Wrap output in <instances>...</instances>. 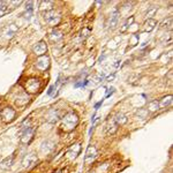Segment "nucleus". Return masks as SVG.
Listing matches in <instances>:
<instances>
[{"mask_svg": "<svg viewBox=\"0 0 173 173\" xmlns=\"http://www.w3.org/2000/svg\"><path fill=\"white\" fill-rule=\"evenodd\" d=\"M78 124V117L75 112H68L61 121V129L65 132H71L73 131Z\"/></svg>", "mask_w": 173, "mask_h": 173, "instance_id": "1", "label": "nucleus"}, {"mask_svg": "<svg viewBox=\"0 0 173 173\" xmlns=\"http://www.w3.org/2000/svg\"><path fill=\"white\" fill-rule=\"evenodd\" d=\"M44 20H45V22L49 25H51V27H56V25H58L59 23H60L61 15L59 12H57L53 9V11H50V12H47V13H45V15H44Z\"/></svg>", "mask_w": 173, "mask_h": 173, "instance_id": "2", "label": "nucleus"}, {"mask_svg": "<svg viewBox=\"0 0 173 173\" xmlns=\"http://www.w3.org/2000/svg\"><path fill=\"white\" fill-rule=\"evenodd\" d=\"M24 89L25 91L29 92V94H37L41 89V82H39L38 78H28L24 82Z\"/></svg>", "mask_w": 173, "mask_h": 173, "instance_id": "3", "label": "nucleus"}, {"mask_svg": "<svg viewBox=\"0 0 173 173\" xmlns=\"http://www.w3.org/2000/svg\"><path fill=\"white\" fill-rule=\"evenodd\" d=\"M15 116H16V112H15L14 109H12L11 106H7V107H4L0 112V117H1V120L8 124V122H12V121L15 119Z\"/></svg>", "mask_w": 173, "mask_h": 173, "instance_id": "4", "label": "nucleus"}, {"mask_svg": "<svg viewBox=\"0 0 173 173\" xmlns=\"http://www.w3.org/2000/svg\"><path fill=\"white\" fill-rule=\"evenodd\" d=\"M37 160H38V157H37L36 154H34V152L28 154V155L24 156V158L22 160V166H23L24 169H29V167H31L32 165H35Z\"/></svg>", "mask_w": 173, "mask_h": 173, "instance_id": "5", "label": "nucleus"}, {"mask_svg": "<svg viewBox=\"0 0 173 173\" xmlns=\"http://www.w3.org/2000/svg\"><path fill=\"white\" fill-rule=\"evenodd\" d=\"M47 51V46H46V43L44 41H41V42L36 43L34 47H32V52L35 53L37 57H42L44 56Z\"/></svg>", "mask_w": 173, "mask_h": 173, "instance_id": "6", "label": "nucleus"}, {"mask_svg": "<svg viewBox=\"0 0 173 173\" xmlns=\"http://www.w3.org/2000/svg\"><path fill=\"white\" fill-rule=\"evenodd\" d=\"M36 67H37V69H39V71H46L47 68L50 67V58L47 56H42L39 57L38 59H37V61H36Z\"/></svg>", "mask_w": 173, "mask_h": 173, "instance_id": "7", "label": "nucleus"}, {"mask_svg": "<svg viewBox=\"0 0 173 173\" xmlns=\"http://www.w3.org/2000/svg\"><path fill=\"white\" fill-rule=\"evenodd\" d=\"M34 134H35L34 128L27 127L21 136V143H23V144H29V143L31 142L32 138H34Z\"/></svg>", "mask_w": 173, "mask_h": 173, "instance_id": "8", "label": "nucleus"}, {"mask_svg": "<svg viewBox=\"0 0 173 173\" xmlns=\"http://www.w3.org/2000/svg\"><path fill=\"white\" fill-rule=\"evenodd\" d=\"M98 155V151L96 149L95 145H89L87 151H85V156H84V162L85 163H89V162H92L94 159L97 157Z\"/></svg>", "mask_w": 173, "mask_h": 173, "instance_id": "9", "label": "nucleus"}, {"mask_svg": "<svg viewBox=\"0 0 173 173\" xmlns=\"http://www.w3.org/2000/svg\"><path fill=\"white\" fill-rule=\"evenodd\" d=\"M118 128H119V126H118L117 122L114 121V119L109 120L107 121V124H106V126H105L106 135H107V136H112V135H114L116 133H117Z\"/></svg>", "mask_w": 173, "mask_h": 173, "instance_id": "10", "label": "nucleus"}, {"mask_svg": "<svg viewBox=\"0 0 173 173\" xmlns=\"http://www.w3.org/2000/svg\"><path fill=\"white\" fill-rule=\"evenodd\" d=\"M18 30H19V27L16 24H14V23H13V24H9L7 28L5 29L4 36L6 38H12V37L18 32Z\"/></svg>", "mask_w": 173, "mask_h": 173, "instance_id": "11", "label": "nucleus"}, {"mask_svg": "<svg viewBox=\"0 0 173 173\" xmlns=\"http://www.w3.org/2000/svg\"><path fill=\"white\" fill-rule=\"evenodd\" d=\"M118 19H119V9H114L112 14L110 15V19H109V28L113 29L116 28V25L118 23Z\"/></svg>", "mask_w": 173, "mask_h": 173, "instance_id": "12", "label": "nucleus"}, {"mask_svg": "<svg viewBox=\"0 0 173 173\" xmlns=\"http://www.w3.org/2000/svg\"><path fill=\"white\" fill-rule=\"evenodd\" d=\"M156 25H157L156 20H154V19L147 20V21L144 22V24H143V31L144 32H151L152 30L156 28Z\"/></svg>", "mask_w": 173, "mask_h": 173, "instance_id": "13", "label": "nucleus"}, {"mask_svg": "<svg viewBox=\"0 0 173 173\" xmlns=\"http://www.w3.org/2000/svg\"><path fill=\"white\" fill-rule=\"evenodd\" d=\"M81 152V144H75L68 150V157L71 159H75Z\"/></svg>", "mask_w": 173, "mask_h": 173, "instance_id": "14", "label": "nucleus"}, {"mask_svg": "<svg viewBox=\"0 0 173 173\" xmlns=\"http://www.w3.org/2000/svg\"><path fill=\"white\" fill-rule=\"evenodd\" d=\"M172 96L169 95V96H165L163 97L160 100H158L159 103V109H165V107H169L171 104H172Z\"/></svg>", "mask_w": 173, "mask_h": 173, "instance_id": "15", "label": "nucleus"}, {"mask_svg": "<svg viewBox=\"0 0 173 173\" xmlns=\"http://www.w3.org/2000/svg\"><path fill=\"white\" fill-rule=\"evenodd\" d=\"M53 149H54V143L51 141H44L42 143V147H41V150L44 154H49V152L52 151Z\"/></svg>", "mask_w": 173, "mask_h": 173, "instance_id": "16", "label": "nucleus"}, {"mask_svg": "<svg viewBox=\"0 0 173 173\" xmlns=\"http://www.w3.org/2000/svg\"><path fill=\"white\" fill-rule=\"evenodd\" d=\"M53 6H54V3H52V1H42L39 4V9L47 13L50 11H53Z\"/></svg>", "mask_w": 173, "mask_h": 173, "instance_id": "17", "label": "nucleus"}, {"mask_svg": "<svg viewBox=\"0 0 173 173\" xmlns=\"http://www.w3.org/2000/svg\"><path fill=\"white\" fill-rule=\"evenodd\" d=\"M62 32L60 30H58V29H53L52 31L50 32V39L52 41V42H58V41H60L62 38Z\"/></svg>", "mask_w": 173, "mask_h": 173, "instance_id": "18", "label": "nucleus"}, {"mask_svg": "<svg viewBox=\"0 0 173 173\" xmlns=\"http://www.w3.org/2000/svg\"><path fill=\"white\" fill-rule=\"evenodd\" d=\"M114 119V121L117 122L118 126H122V125H125L126 122H127V117H126V114H124V113H117L116 114V117L113 118Z\"/></svg>", "mask_w": 173, "mask_h": 173, "instance_id": "19", "label": "nucleus"}, {"mask_svg": "<svg viewBox=\"0 0 173 173\" xmlns=\"http://www.w3.org/2000/svg\"><path fill=\"white\" fill-rule=\"evenodd\" d=\"M28 102H29V97H28V95H25L24 92H23V94H21V95H20V97H18V98H16V104H18L19 106L27 105V104H28Z\"/></svg>", "mask_w": 173, "mask_h": 173, "instance_id": "20", "label": "nucleus"}, {"mask_svg": "<svg viewBox=\"0 0 173 173\" xmlns=\"http://www.w3.org/2000/svg\"><path fill=\"white\" fill-rule=\"evenodd\" d=\"M13 162H14V155L9 156V157H7V158H5L3 162H1V164H0V166L3 167V169H8V167H11L12 165H13Z\"/></svg>", "mask_w": 173, "mask_h": 173, "instance_id": "21", "label": "nucleus"}, {"mask_svg": "<svg viewBox=\"0 0 173 173\" xmlns=\"http://www.w3.org/2000/svg\"><path fill=\"white\" fill-rule=\"evenodd\" d=\"M133 22H134V16H131L129 19H127V20H126V22H125L124 24H122V27L120 28V32H121V34H124V32L127 31L128 28H129V27L133 24Z\"/></svg>", "mask_w": 173, "mask_h": 173, "instance_id": "22", "label": "nucleus"}, {"mask_svg": "<svg viewBox=\"0 0 173 173\" xmlns=\"http://www.w3.org/2000/svg\"><path fill=\"white\" fill-rule=\"evenodd\" d=\"M148 111H150V112H156V111H158L159 109V103L158 100L156 99V100H151L150 103H148Z\"/></svg>", "mask_w": 173, "mask_h": 173, "instance_id": "23", "label": "nucleus"}, {"mask_svg": "<svg viewBox=\"0 0 173 173\" xmlns=\"http://www.w3.org/2000/svg\"><path fill=\"white\" fill-rule=\"evenodd\" d=\"M156 13H157V7H156V6H150V7H148V9L145 12V18H147V20L152 19V16H155Z\"/></svg>", "mask_w": 173, "mask_h": 173, "instance_id": "24", "label": "nucleus"}, {"mask_svg": "<svg viewBox=\"0 0 173 173\" xmlns=\"http://www.w3.org/2000/svg\"><path fill=\"white\" fill-rule=\"evenodd\" d=\"M8 12H9V7H8L7 3L0 1V18H3L5 14H7Z\"/></svg>", "mask_w": 173, "mask_h": 173, "instance_id": "25", "label": "nucleus"}, {"mask_svg": "<svg viewBox=\"0 0 173 173\" xmlns=\"http://www.w3.org/2000/svg\"><path fill=\"white\" fill-rule=\"evenodd\" d=\"M172 16H169L167 19H165L164 21L162 22V28H164V29H171L172 28Z\"/></svg>", "mask_w": 173, "mask_h": 173, "instance_id": "26", "label": "nucleus"}, {"mask_svg": "<svg viewBox=\"0 0 173 173\" xmlns=\"http://www.w3.org/2000/svg\"><path fill=\"white\" fill-rule=\"evenodd\" d=\"M91 34V30L90 29H87V28H84L83 30L81 31V37L83 39H85V38H88L89 37V35Z\"/></svg>", "mask_w": 173, "mask_h": 173, "instance_id": "27", "label": "nucleus"}, {"mask_svg": "<svg viewBox=\"0 0 173 173\" xmlns=\"http://www.w3.org/2000/svg\"><path fill=\"white\" fill-rule=\"evenodd\" d=\"M147 113H148V111H147V110H140V111L138 112V117L141 116L142 118H145V116H147Z\"/></svg>", "mask_w": 173, "mask_h": 173, "instance_id": "28", "label": "nucleus"}, {"mask_svg": "<svg viewBox=\"0 0 173 173\" xmlns=\"http://www.w3.org/2000/svg\"><path fill=\"white\" fill-rule=\"evenodd\" d=\"M132 42H133V44H132L133 46L136 45V44H138V36H136V35L132 36Z\"/></svg>", "mask_w": 173, "mask_h": 173, "instance_id": "29", "label": "nucleus"}, {"mask_svg": "<svg viewBox=\"0 0 173 173\" xmlns=\"http://www.w3.org/2000/svg\"><path fill=\"white\" fill-rule=\"evenodd\" d=\"M54 88H56L54 85H51V87L49 88V90H47V95H49V96H52L53 91H54Z\"/></svg>", "mask_w": 173, "mask_h": 173, "instance_id": "30", "label": "nucleus"}, {"mask_svg": "<svg viewBox=\"0 0 173 173\" xmlns=\"http://www.w3.org/2000/svg\"><path fill=\"white\" fill-rule=\"evenodd\" d=\"M102 104H103V99L100 100V102H98L97 104H96V105H95V110H98V109H99V106L102 105Z\"/></svg>", "mask_w": 173, "mask_h": 173, "instance_id": "31", "label": "nucleus"}, {"mask_svg": "<svg viewBox=\"0 0 173 173\" xmlns=\"http://www.w3.org/2000/svg\"><path fill=\"white\" fill-rule=\"evenodd\" d=\"M113 78H114V74H112V75H110L109 78H106V81H112Z\"/></svg>", "mask_w": 173, "mask_h": 173, "instance_id": "32", "label": "nucleus"}, {"mask_svg": "<svg viewBox=\"0 0 173 173\" xmlns=\"http://www.w3.org/2000/svg\"><path fill=\"white\" fill-rule=\"evenodd\" d=\"M57 173H61V172H60V171H58V172H57Z\"/></svg>", "mask_w": 173, "mask_h": 173, "instance_id": "33", "label": "nucleus"}]
</instances>
